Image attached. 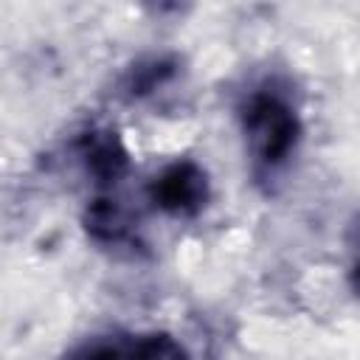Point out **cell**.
<instances>
[{
  "label": "cell",
  "mask_w": 360,
  "mask_h": 360,
  "mask_svg": "<svg viewBox=\"0 0 360 360\" xmlns=\"http://www.w3.org/2000/svg\"><path fill=\"white\" fill-rule=\"evenodd\" d=\"M245 132L253 141V149L264 166H278L290 158L298 141L295 112L276 96L259 93L245 107Z\"/></svg>",
  "instance_id": "cell-1"
},
{
  "label": "cell",
  "mask_w": 360,
  "mask_h": 360,
  "mask_svg": "<svg viewBox=\"0 0 360 360\" xmlns=\"http://www.w3.org/2000/svg\"><path fill=\"white\" fill-rule=\"evenodd\" d=\"M205 194H208L205 174L191 160L169 166L152 183V200L169 214H194V211H200L202 202H205Z\"/></svg>",
  "instance_id": "cell-2"
},
{
  "label": "cell",
  "mask_w": 360,
  "mask_h": 360,
  "mask_svg": "<svg viewBox=\"0 0 360 360\" xmlns=\"http://www.w3.org/2000/svg\"><path fill=\"white\" fill-rule=\"evenodd\" d=\"M84 158H87V169L101 183L118 180L124 174V169H127V152L118 143V138H112V135L90 138L87 141V149H84Z\"/></svg>",
  "instance_id": "cell-3"
},
{
  "label": "cell",
  "mask_w": 360,
  "mask_h": 360,
  "mask_svg": "<svg viewBox=\"0 0 360 360\" xmlns=\"http://www.w3.org/2000/svg\"><path fill=\"white\" fill-rule=\"evenodd\" d=\"M84 222H87V231L96 239H118L124 233V225H127L118 202L115 200H107V197L90 202Z\"/></svg>",
  "instance_id": "cell-4"
},
{
  "label": "cell",
  "mask_w": 360,
  "mask_h": 360,
  "mask_svg": "<svg viewBox=\"0 0 360 360\" xmlns=\"http://www.w3.org/2000/svg\"><path fill=\"white\" fill-rule=\"evenodd\" d=\"M127 360H186L183 346L169 335H149L135 343Z\"/></svg>",
  "instance_id": "cell-5"
},
{
  "label": "cell",
  "mask_w": 360,
  "mask_h": 360,
  "mask_svg": "<svg viewBox=\"0 0 360 360\" xmlns=\"http://www.w3.org/2000/svg\"><path fill=\"white\" fill-rule=\"evenodd\" d=\"M87 360H127L115 346H96L87 352Z\"/></svg>",
  "instance_id": "cell-6"
},
{
  "label": "cell",
  "mask_w": 360,
  "mask_h": 360,
  "mask_svg": "<svg viewBox=\"0 0 360 360\" xmlns=\"http://www.w3.org/2000/svg\"><path fill=\"white\" fill-rule=\"evenodd\" d=\"M354 284H357V290H360V264L354 267Z\"/></svg>",
  "instance_id": "cell-7"
}]
</instances>
